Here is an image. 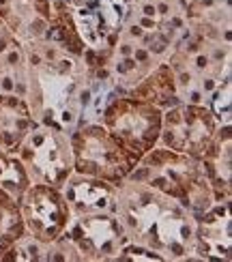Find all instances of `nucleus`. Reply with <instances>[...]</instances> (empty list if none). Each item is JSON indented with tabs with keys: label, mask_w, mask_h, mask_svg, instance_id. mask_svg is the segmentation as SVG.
I'll return each mask as SVG.
<instances>
[{
	"label": "nucleus",
	"mask_w": 232,
	"mask_h": 262,
	"mask_svg": "<svg viewBox=\"0 0 232 262\" xmlns=\"http://www.w3.org/2000/svg\"><path fill=\"white\" fill-rule=\"evenodd\" d=\"M114 215L129 241L151 247L163 262L200 260L196 215L144 181L127 177L116 185Z\"/></svg>",
	"instance_id": "obj_1"
},
{
	"label": "nucleus",
	"mask_w": 232,
	"mask_h": 262,
	"mask_svg": "<svg viewBox=\"0 0 232 262\" xmlns=\"http://www.w3.org/2000/svg\"><path fill=\"white\" fill-rule=\"evenodd\" d=\"M26 93L30 114L39 125L71 131L82 121L80 93L86 82V64L48 41L24 46Z\"/></svg>",
	"instance_id": "obj_2"
},
{
	"label": "nucleus",
	"mask_w": 232,
	"mask_h": 262,
	"mask_svg": "<svg viewBox=\"0 0 232 262\" xmlns=\"http://www.w3.org/2000/svg\"><path fill=\"white\" fill-rule=\"evenodd\" d=\"M176 80L179 99L185 103H206L224 78L232 75L230 43L208 41L187 28L165 56Z\"/></svg>",
	"instance_id": "obj_3"
},
{
	"label": "nucleus",
	"mask_w": 232,
	"mask_h": 262,
	"mask_svg": "<svg viewBox=\"0 0 232 262\" xmlns=\"http://www.w3.org/2000/svg\"><path fill=\"white\" fill-rule=\"evenodd\" d=\"M129 177L144 181L157 191L170 195L185 209H189L196 217L202 215L215 202L200 159L170 150L161 144L151 148L138 161Z\"/></svg>",
	"instance_id": "obj_4"
},
{
	"label": "nucleus",
	"mask_w": 232,
	"mask_h": 262,
	"mask_svg": "<svg viewBox=\"0 0 232 262\" xmlns=\"http://www.w3.org/2000/svg\"><path fill=\"white\" fill-rule=\"evenodd\" d=\"M73 172L118 185L138 166V157L127 150L101 123H80L71 134Z\"/></svg>",
	"instance_id": "obj_5"
},
{
	"label": "nucleus",
	"mask_w": 232,
	"mask_h": 262,
	"mask_svg": "<svg viewBox=\"0 0 232 262\" xmlns=\"http://www.w3.org/2000/svg\"><path fill=\"white\" fill-rule=\"evenodd\" d=\"M163 110L129 95H112L103 105L99 123L127 150L142 159L159 144Z\"/></svg>",
	"instance_id": "obj_6"
},
{
	"label": "nucleus",
	"mask_w": 232,
	"mask_h": 262,
	"mask_svg": "<svg viewBox=\"0 0 232 262\" xmlns=\"http://www.w3.org/2000/svg\"><path fill=\"white\" fill-rule=\"evenodd\" d=\"M15 152L24 163L32 183H43L62 189V185L73 174L71 140L67 131L58 127L37 123L30 134L22 140Z\"/></svg>",
	"instance_id": "obj_7"
},
{
	"label": "nucleus",
	"mask_w": 232,
	"mask_h": 262,
	"mask_svg": "<svg viewBox=\"0 0 232 262\" xmlns=\"http://www.w3.org/2000/svg\"><path fill=\"white\" fill-rule=\"evenodd\" d=\"M65 3L86 50L108 60L125 24L127 0H65Z\"/></svg>",
	"instance_id": "obj_8"
},
{
	"label": "nucleus",
	"mask_w": 232,
	"mask_h": 262,
	"mask_svg": "<svg viewBox=\"0 0 232 262\" xmlns=\"http://www.w3.org/2000/svg\"><path fill=\"white\" fill-rule=\"evenodd\" d=\"M219 123L204 103H176L161 116L159 144L200 159Z\"/></svg>",
	"instance_id": "obj_9"
},
{
	"label": "nucleus",
	"mask_w": 232,
	"mask_h": 262,
	"mask_svg": "<svg viewBox=\"0 0 232 262\" xmlns=\"http://www.w3.org/2000/svg\"><path fill=\"white\" fill-rule=\"evenodd\" d=\"M71 243L77 247L82 256V262H110L116 260L129 238L120 226L114 211H101V213H86V215H73L67 230Z\"/></svg>",
	"instance_id": "obj_10"
},
{
	"label": "nucleus",
	"mask_w": 232,
	"mask_h": 262,
	"mask_svg": "<svg viewBox=\"0 0 232 262\" xmlns=\"http://www.w3.org/2000/svg\"><path fill=\"white\" fill-rule=\"evenodd\" d=\"M127 19L144 30L151 52L165 60L176 39L187 30L185 0H127Z\"/></svg>",
	"instance_id": "obj_11"
},
{
	"label": "nucleus",
	"mask_w": 232,
	"mask_h": 262,
	"mask_svg": "<svg viewBox=\"0 0 232 262\" xmlns=\"http://www.w3.org/2000/svg\"><path fill=\"white\" fill-rule=\"evenodd\" d=\"M106 62L114 93L127 95L159 62V58L151 52L149 37L144 35V30L125 17L123 30H120L114 50Z\"/></svg>",
	"instance_id": "obj_12"
},
{
	"label": "nucleus",
	"mask_w": 232,
	"mask_h": 262,
	"mask_svg": "<svg viewBox=\"0 0 232 262\" xmlns=\"http://www.w3.org/2000/svg\"><path fill=\"white\" fill-rule=\"evenodd\" d=\"M19 211L24 217L26 232L43 243H50L65 234L71 220V211L62 189L43 183H30V187L19 200Z\"/></svg>",
	"instance_id": "obj_13"
},
{
	"label": "nucleus",
	"mask_w": 232,
	"mask_h": 262,
	"mask_svg": "<svg viewBox=\"0 0 232 262\" xmlns=\"http://www.w3.org/2000/svg\"><path fill=\"white\" fill-rule=\"evenodd\" d=\"M232 200H217L196 217L198 256L200 260L230 262L232 254Z\"/></svg>",
	"instance_id": "obj_14"
},
{
	"label": "nucleus",
	"mask_w": 232,
	"mask_h": 262,
	"mask_svg": "<svg viewBox=\"0 0 232 262\" xmlns=\"http://www.w3.org/2000/svg\"><path fill=\"white\" fill-rule=\"evenodd\" d=\"M0 19L22 46L41 41L52 19V0H0Z\"/></svg>",
	"instance_id": "obj_15"
},
{
	"label": "nucleus",
	"mask_w": 232,
	"mask_h": 262,
	"mask_svg": "<svg viewBox=\"0 0 232 262\" xmlns=\"http://www.w3.org/2000/svg\"><path fill=\"white\" fill-rule=\"evenodd\" d=\"M202 170L217 200H232V127L219 125L204 148Z\"/></svg>",
	"instance_id": "obj_16"
},
{
	"label": "nucleus",
	"mask_w": 232,
	"mask_h": 262,
	"mask_svg": "<svg viewBox=\"0 0 232 262\" xmlns=\"http://www.w3.org/2000/svg\"><path fill=\"white\" fill-rule=\"evenodd\" d=\"M62 195L69 204L71 217L73 215H86V213L114 211L116 185L73 172L67 179V183L62 185Z\"/></svg>",
	"instance_id": "obj_17"
},
{
	"label": "nucleus",
	"mask_w": 232,
	"mask_h": 262,
	"mask_svg": "<svg viewBox=\"0 0 232 262\" xmlns=\"http://www.w3.org/2000/svg\"><path fill=\"white\" fill-rule=\"evenodd\" d=\"M230 0H185V24L194 35L230 43Z\"/></svg>",
	"instance_id": "obj_18"
},
{
	"label": "nucleus",
	"mask_w": 232,
	"mask_h": 262,
	"mask_svg": "<svg viewBox=\"0 0 232 262\" xmlns=\"http://www.w3.org/2000/svg\"><path fill=\"white\" fill-rule=\"evenodd\" d=\"M37 121L30 114L28 101L15 93H0V150L15 152Z\"/></svg>",
	"instance_id": "obj_19"
},
{
	"label": "nucleus",
	"mask_w": 232,
	"mask_h": 262,
	"mask_svg": "<svg viewBox=\"0 0 232 262\" xmlns=\"http://www.w3.org/2000/svg\"><path fill=\"white\" fill-rule=\"evenodd\" d=\"M0 93H26V52L0 19Z\"/></svg>",
	"instance_id": "obj_20"
},
{
	"label": "nucleus",
	"mask_w": 232,
	"mask_h": 262,
	"mask_svg": "<svg viewBox=\"0 0 232 262\" xmlns=\"http://www.w3.org/2000/svg\"><path fill=\"white\" fill-rule=\"evenodd\" d=\"M127 95L157 105L159 110H168V107L181 103L179 91H176V80L168 60H159Z\"/></svg>",
	"instance_id": "obj_21"
},
{
	"label": "nucleus",
	"mask_w": 232,
	"mask_h": 262,
	"mask_svg": "<svg viewBox=\"0 0 232 262\" xmlns=\"http://www.w3.org/2000/svg\"><path fill=\"white\" fill-rule=\"evenodd\" d=\"M24 234H26V226L19 211V202L0 189V258Z\"/></svg>",
	"instance_id": "obj_22"
},
{
	"label": "nucleus",
	"mask_w": 232,
	"mask_h": 262,
	"mask_svg": "<svg viewBox=\"0 0 232 262\" xmlns=\"http://www.w3.org/2000/svg\"><path fill=\"white\" fill-rule=\"evenodd\" d=\"M30 183L32 181L22 159L17 157V152L0 150V189L7 191L11 198H15L19 202L22 195L30 187Z\"/></svg>",
	"instance_id": "obj_23"
},
{
	"label": "nucleus",
	"mask_w": 232,
	"mask_h": 262,
	"mask_svg": "<svg viewBox=\"0 0 232 262\" xmlns=\"http://www.w3.org/2000/svg\"><path fill=\"white\" fill-rule=\"evenodd\" d=\"M204 105L211 110L219 125H232V75L222 80V84L208 95Z\"/></svg>",
	"instance_id": "obj_24"
},
{
	"label": "nucleus",
	"mask_w": 232,
	"mask_h": 262,
	"mask_svg": "<svg viewBox=\"0 0 232 262\" xmlns=\"http://www.w3.org/2000/svg\"><path fill=\"white\" fill-rule=\"evenodd\" d=\"M116 260H146V262H163V258L157 254V252H153L151 247H144V245H140V243H134V241H129L123 249H120V254L116 256Z\"/></svg>",
	"instance_id": "obj_25"
}]
</instances>
